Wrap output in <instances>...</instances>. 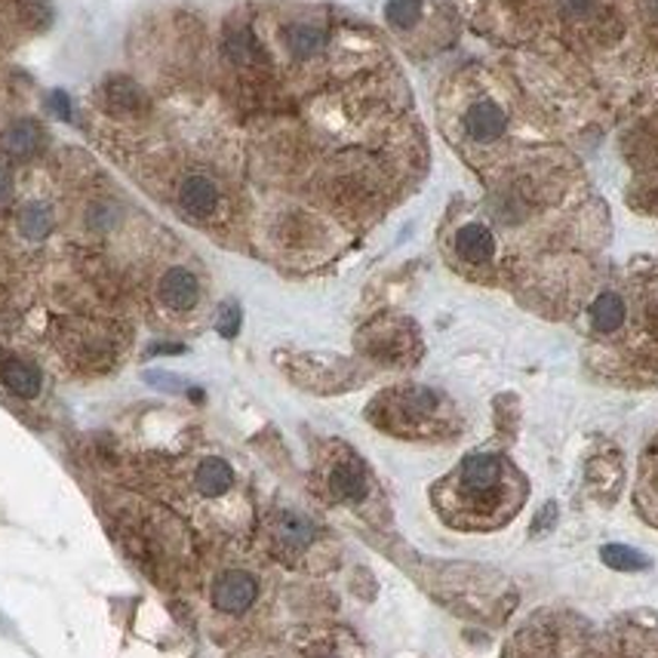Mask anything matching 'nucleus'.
I'll list each match as a JSON object with an SVG mask.
<instances>
[{
  "label": "nucleus",
  "instance_id": "f257e3e1",
  "mask_svg": "<svg viewBox=\"0 0 658 658\" xmlns=\"http://www.w3.org/2000/svg\"><path fill=\"white\" fill-rule=\"evenodd\" d=\"M443 412V400L435 395L431 388H397V391H385L369 416L372 421L391 431L397 437H419L428 428H435Z\"/></svg>",
  "mask_w": 658,
  "mask_h": 658
},
{
  "label": "nucleus",
  "instance_id": "f03ea898",
  "mask_svg": "<svg viewBox=\"0 0 658 658\" xmlns=\"http://www.w3.org/2000/svg\"><path fill=\"white\" fill-rule=\"evenodd\" d=\"M581 640L579 628H572L569 621L541 616L529 621L527 628L514 637V644L505 649V658H579Z\"/></svg>",
  "mask_w": 658,
  "mask_h": 658
},
{
  "label": "nucleus",
  "instance_id": "7ed1b4c3",
  "mask_svg": "<svg viewBox=\"0 0 658 658\" xmlns=\"http://www.w3.org/2000/svg\"><path fill=\"white\" fill-rule=\"evenodd\" d=\"M456 492L471 511H496L505 499V465L487 452L468 456L456 475Z\"/></svg>",
  "mask_w": 658,
  "mask_h": 658
},
{
  "label": "nucleus",
  "instance_id": "20e7f679",
  "mask_svg": "<svg viewBox=\"0 0 658 658\" xmlns=\"http://www.w3.org/2000/svg\"><path fill=\"white\" fill-rule=\"evenodd\" d=\"M360 348L379 363H409L419 355V336L407 320H379L363 329Z\"/></svg>",
  "mask_w": 658,
  "mask_h": 658
},
{
  "label": "nucleus",
  "instance_id": "39448f33",
  "mask_svg": "<svg viewBox=\"0 0 658 658\" xmlns=\"http://www.w3.org/2000/svg\"><path fill=\"white\" fill-rule=\"evenodd\" d=\"M259 600V581L247 569H228L219 579L212 581L210 604L216 612H222L228 619L247 616Z\"/></svg>",
  "mask_w": 658,
  "mask_h": 658
},
{
  "label": "nucleus",
  "instance_id": "423d86ee",
  "mask_svg": "<svg viewBox=\"0 0 658 658\" xmlns=\"http://www.w3.org/2000/svg\"><path fill=\"white\" fill-rule=\"evenodd\" d=\"M327 489L332 499L345 501V505H357V501L367 499L369 477L367 471H363V465L357 461V456L342 452L339 459L329 461Z\"/></svg>",
  "mask_w": 658,
  "mask_h": 658
},
{
  "label": "nucleus",
  "instance_id": "0eeeda50",
  "mask_svg": "<svg viewBox=\"0 0 658 658\" xmlns=\"http://www.w3.org/2000/svg\"><path fill=\"white\" fill-rule=\"evenodd\" d=\"M176 203H179V210L188 216V219H212L216 212H219V203H222V195H219V185L207 179V176H200V172H191V176H185L179 188H176Z\"/></svg>",
  "mask_w": 658,
  "mask_h": 658
},
{
  "label": "nucleus",
  "instance_id": "6e6552de",
  "mask_svg": "<svg viewBox=\"0 0 658 658\" xmlns=\"http://www.w3.org/2000/svg\"><path fill=\"white\" fill-rule=\"evenodd\" d=\"M311 539H315V527H311V520L302 517V514L283 511L271 520V545H275V551L283 560L287 557H299L311 545Z\"/></svg>",
  "mask_w": 658,
  "mask_h": 658
},
{
  "label": "nucleus",
  "instance_id": "1a4fd4ad",
  "mask_svg": "<svg viewBox=\"0 0 658 658\" xmlns=\"http://www.w3.org/2000/svg\"><path fill=\"white\" fill-rule=\"evenodd\" d=\"M461 127L468 132V139H475L480 146H489V142H496V139L505 136V130H508V114L501 111L499 102L480 99V102H475V106L465 111Z\"/></svg>",
  "mask_w": 658,
  "mask_h": 658
},
{
  "label": "nucleus",
  "instance_id": "9d476101",
  "mask_svg": "<svg viewBox=\"0 0 658 658\" xmlns=\"http://www.w3.org/2000/svg\"><path fill=\"white\" fill-rule=\"evenodd\" d=\"M158 299L170 311H191L200 299L198 277L191 275L188 268H170L167 275L160 277Z\"/></svg>",
  "mask_w": 658,
  "mask_h": 658
},
{
  "label": "nucleus",
  "instance_id": "9b49d317",
  "mask_svg": "<svg viewBox=\"0 0 658 658\" xmlns=\"http://www.w3.org/2000/svg\"><path fill=\"white\" fill-rule=\"evenodd\" d=\"M102 106L114 118H139L148 108L146 92L139 90V83L130 78H108L102 83Z\"/></svg>",
  "mask_w": 658,
  "mask_h": 658
},
{
  "label": "nucleus",
  "instance_id": "f8f14e48",
  "mask_svg": "<svg viewBox=\"0 0 658 658\" xmlns=\"http://www.w3.org/2000/svg\"><path fill=\"white\" fill-rule=\"evenodd\" d=\"M0 382L10 395L22 397V400H34L43 388V376L34 363H28L22 357H7L0 363Z\"/></svg>",
  "mask_w": 658,
  "mask_h": 658
},
{
  "label": "nucleus",
  "instance_id": "ddd939ff",
  "mask_svg": "<svg viewBox=\"0 0 658 658\" xmlns=\"http://www.w3.org/2000/svg\"><path fill=\"white\" fill-rule=\"evenodd\" d=\"M47 146V132L40 130L34 120H16L10 130L3 132V154L13 160H28L40 154V148Z\"/></svg>",
  "mask_w": 658,
  "mask_h": 658
},
{
  "label": "nucleus",
  "instance_id": "4468645a",
  "mask_svg": "<svg viewBox=\"0 0 658 658\" xmlns=\"http://www.w3.org/2000/svg\"><path fill=\"white\" fill-rule=\"evenodd\" d=\"M456 252L468 265H487L496 252V240L489 235V228L483 225H465L456 235Z\"/></svg>",
  "mask_w": 658,
  "mask_h": 658
},
{
  "label": "nucleus",
  "instance_id": "2eb2a0df",
  "mask_svg": "<svg viewBox=\"0 0 658 658\" xmlns=\"http://www.w3.org/2000/svg\"><path fill=\"white\" fill-rule=\"evenodd\" d=\"M195 487H198L200 496H210V499H219L228 489L235 487V471L225 459H203L195 471Z\"/></svg>",
  "mask_w": 658,
  "mask_h": 658
},
{
  "label": "nucleus",
  "instance_id": "dca6fc26",
  "mask_svg": "<svg viewBox=\"0 0 658 658\" xmlns=\"http://www.w3.org/2000/svg\"><path fill=\"white\" fill-rule=\"evenodd\" d=\"M225 53H228V59L240 68H256L265 62L259 40L252 38V31H247V28H238V31L228 34V40H225Z\"/></svg>",
  "mask_w": 658,
  "mask_h": 658
},
{
  "label": "nucleus",
  "instance_id": "f3484780",
  "mask_svg": "<svg viewBox=\"0 0 658 658\" xmlns=\"http://www.w3.org/2000/svg\"><path fill=\"white\" fill-rule=\"evenodd\" d=\"M625 315H628V308L621 302V296L616 292H604V296H597V302L591 305V323L597 332H616V329L625 323Z\"/></svg>",
  "mask_w": 658,
  "mask_h": 658
},
{
  "label": "nucleus",
  "instance_id": "a211bd4d",
  "mask_svg": "<svg viewBox=\"0 0 658 658\" xmlns=\"http://www.w3.org/2000/svg\"><path fill=\"white\" fill-rule=\"evenodd\" d=\"M323 43H327L323 28L311 26V22H299V26L287 28V47H290V53L296 59H311V56L323 50Z\"/></svg>",
  "mask_w": 658,
  "mask_h": 658
},
{
  "label": "nucleus",
  "instance_id": "6ab92c4d",
  "mask_svg": "<svg viewBox=\"0 0 658 658\" xmlns=\"http://www.w3.org/2000/svg\"><path fill=\"white\" fill-rule=\"evenodd\" d=\"M19 231L28 240H43L53 231V212L47 203H28L26 210L19 212Z\"/></svg>",
  "mask_w": 658,
  "mask_h": 658
},
{
  "label": "nucleus",
  "instance_id": "aec40b11",
  "mask_svg": "<svg viewBox=\"0 0 658 658\" xmlns=\"http://www.w3.org/2000/svg\"><path fill=\"white\" fill-rule=\"evenodd\" d=\"M606 567L619 569V572H644L649 569V557L644 551H637V548H628V545H606L604 551Z\"/></svg>",
  "mask_w": 658,
  "mask_h": 658
},
{
  "label": "nucleus",
  "instance_id": "412c9836",
  "mask_svg": "<svg viewBox=\"0 0 658 658\" xmlns=\"http://www.w3.org/2000/svg\"><path fill=\"white\" fill-rule=\"evenodd\" d=\"M421 16V0H388V7H385V19H388V26L400 28V31H407L419 22Z\"/></svg>",
  "mask_w": 658,
  "mask_h": 658
},
{
  "label": "nucleus",
  "instance_id": "4be33fe9",
  "mask_svg": "<svg viewBox=\"0 0 658 658\" xmlns=\"http://www.w3.org/2000/svg\"><path fill=\"white\" fill-rule=\"evenodd\" d=\"M216 327H219V332H222L225 339H235V336H238V329H240V308L238 305H225L222 311H219V323H216Z\"/></svg>",
  "mask_w": 658,
  "mask_h": 658
},
{
  "label": "nucleus",
  "instance_id": "5701e85b",
  "mask_svg": "<svg viewBox=\"0 0 658 658\" xmlns=\"http://www.w3.org/2000/svg\"><path fill=\"white\" fill-rule=\"evenodd\" d=\"M305 658H345V652H342V646L327 644V640H323V644L311 646V649H308V656H305Z\"/></svg>",
  "mask_w": 658,
  "mask_h": 658
},
{
  "label": "nucleus",
  "instance_id": "b1692460",
  "mask_svg": "<svg viewBox=\"0 0 658 658\" xmlns=\"http://www.w3.org/2000/svg\"><path fill=\"white\" fill-rule=\"evenodd\" d=\"M10 198H13V179H10V172L0 167V207Z\"/></svg>",
  "mask_w": 658,
  "mask_h": 658
},
{
  "label": "nucleus",
  "instance_id": "393cba45",
  "mask_svg": "<svg viewBox=\"0 0 658 658\" xmlns=\"http://www.w3.org/2000/svg\"><path fill=\"white\" fill-rule=\"evenodd\" d=\"M554 514H557V508H554V505H545V514H541L539 520L532 524V529H536V532H541V529L551 527V524H554Z\"/></svg>",
  "mask_w": 658,
  "mask_h": 658
},
{
  "label": "nucleus",
  "instance_id": "a878e982",
  "mask_svg": "<svg viewBox=\"0 0 658 658\" xmlns=\"http://www.w3.org/2000/svg\"><path fill=\"white\" fill-rule=\"evenodd\" d=\"M646 320H649V327L658 336V296H652V302L646 305Z\"/></svg>",
  "mask_w": 658,
  "mask_h": 658
},
{
  "label": "nucleus",
  "instance_id": "bb28decb",
  "mask_svg": "<svg viewBox=\"0 0 658 658\" xmlns=\"http://www.w3.org/2000/svg\"><path fill=\"white\" fill-rule=\"evenodd\" d=\"M53 108L59 111V114H62V118L71 120V111H68V99L62 96V92H56V96H53Z\"/></svg>",
  "mask_w": 658,
  "mask_h": 658
},
{
  "label": "nucleus",
  "instance_id": "cd10ccee",
  "mask_svg": "<svg viewBox=\"0 0 658 658\" xmlns=\"http://www.w3.org/2000/svg\"><path fill=\"white\" fill-rule=\"evenodd\" d=\"M652 477H656V483H658V449H656V459H652Z\"/></svg>",
  "mask_w": 658,
  "mask_h": 658
}]
</instances>
